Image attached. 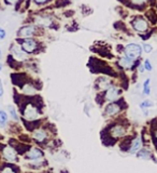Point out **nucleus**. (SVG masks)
Segmentation results:
<instances>
[{
    "mask_svg": "<svg viewBox=\"0 0 157 173\" xmlns=\"http://www.w3.org/2000/svg\"><path fill=\"white\" fill-rule=\"evenodd\" d=\"M122 52H123V55H125V57H129L131 60L137 61L141 57L143 50H142L141 44L136 43V42H130L122 48Z\"/></svg>",
    "mask_w": 157,
    "mask_h": 173,
    "instance_id": "5",
    "label": "nucleus"
},
{
    "mask_svg": "<svg viewBox=\"0 0 157 173\" xmlns=\"http://www.w3.org/2000/svg\"><path fill=\"white\" fill-rule=\"evenodd\" d=\"M112 85H113V82L110 78H108L107 76H100L95 80V90L99 91V92H104Z\"/></svg>",
    "mask_w": 157,
    "mask_h": 173,
    "instance_id": "10",
    "label": "nucleus"
},
{
    "mask_svg": "<svg viewBox=\"0 0 157 173\" xmlns=\"http://www.w3.org/2000/svg\"><path fill=\"white\" fill-rule=\"evenodd\" d=\"M30 1L32 2L34 6L38 7V8H41V7H44V6H46V4H48L52 0H30Z\"/></svg>",
    "mask_w": 157,
    "mask_h": 173,
    "instance_id": "25",
    "label": "nucleus"
},
{
    "mask_svg": "<svg viewBox=\"0 0 157 173\" xmlns=\"http://www.w3.org/2000/svg\"><path fill=\"white\" fill-rule=\"evenodd\" d=\"M152 135H153V140H154V143H155V146H157V129L153 130Z\"/></svg>",
    "mask_w": 157,
    "mask_h": 173,
    "instance_id": "32",
    "label": "nucleus"
},
{
    "mask_svg": "<svg viewBox=\"0 0 157 173\" xmlns=\"http://www.w3.org/2000/svg\"><path fill=\"white\" fill-rule=\"evenodd\" d=\"M44 35V29L40 28L34 23H28L21 26L16 32V38L25 39V38H40Z\"/></svg>",
    "mask_w": 157,
    "mask_h": 173,
    "instance_id": "2",
    "label": "nucleus"
},
{
    "mask_svg": "<svg viewBox=\"0 0 157 173\" xmlns=\"http://www.w3.org/2000/svg\"><path fill=\"white\" fill-rule=\"evenodd\" d=\"M143 147V142H142L141 136H137L131 141L130 145L128 146V153L129 154H137L140 149Z\"/></svg>",
    "mask_w": 157,
    "mask_h": 173,
    "instance_id": "15",
    "label": "nucleus"
},
{
    "mask_svg": "<svg viewBox=\"0 0 157 173\" xmlns=\"http://www.w3.org/2000/svg\"><path fill=\"white\" fill-rule=\"evenodd\" d=\"M7 38V32L4 28L0 27V40H4Z\"/></svg>",
    "mask_w": 157,
    "mask_h": 173,
    "instance_id": "30",
    "label": "nucleus"
},
{
    "mask_svg": "<svg viewBox=\"0 0 157 173\" xmlns=\"http://www.w3.org/2000/svg\"><path fill=\"white\" fill-rule=\"evenodd\" d=\"M43 156H44V153L40 148H38V147H31V148L25 154V159L35 161V160L42 159Z\"/></svg>",
    "mask_w": 157,
    "mask_h": 173,
    "instance_id": "14",
    "label": "nucleus"
},
{
    "mask_svg": "<svg viewBox=\"0 0 157 173\" xmlns=\"http://www.w3.org/2000/svg\"><path fill=\"white\" fill-rule=\"evenodd\" d=\"M118 64L121 68L125 69V71H131V69H133L136 66L138 67L140 62L138 60L135 61V60H131V58L125 57V55H122V57L118 58Z\"/></svg>",
    "mask_w": 157,
    "mask_h": 173,
    "instance_id": "9",
    "label": "nucleus"
},
{
    "mask_svg": "<svg viewBox=\"0 0 157 173\" xmlns=\"http://www.w3.org/2000/svg\"><path fill=\"white\" fill-rule=\"evenodd\" d=\"M10 53L11 57H12L14 60H16L17 62H24V61H27L29 58V55L21 48V46L17 42H13L10 46Z\"/></svg>",
    "mask_w": 157,
    "mask_h": 173,
    "instance_id": "6",
    "label": "nucleus"
},
{
    "mask_svg": "<svg viewBox=\"0 0 157 173\" xmlns=\"http://www.w3.org/2000/svg\"><path fill=\"white\" fill-rule=\"evenodd\" d=\"M130 6L136 9H143L150 3V0H128Z\"/></svg>",
    "mask_w": 157,
    "mask_h": 173,
    "instance_id": "18",
    "label": "nucleus"
},
{
    "mask_svg": "<svg viewBox=\"0 0 157 173\" xmlns=\"http://www.w3.org/2000/svg\"><path fill=\"white\" fill-rule=\"evenodd\" d=\"M31 23L36 24L42 29H57V26H56L57 22L55 17L50 13H35L31 16Z\"/></svg>",
    "mask_w": 157,
    "mask_h": 173,
    "instance_id": "1",
    "label": "nucleus"
},
{
    "mask_svg": "<svg viewBox=\"0 0 157 173\" xmlns=\"http://www.w3.org/2000/svg\"><path fill=\"white\" fill-rule=\"evenodd\" d=\"M0 173H16L15 170H14L13 166H4L1 169Z\"/></svg>",
    "mask_w": 157,
    "mask_h": 173,
    "instance_id": "28",
    "label": "nucleus"
},
{
    "mask_svg": "<svg viewBox=\"0 0 157 173\" xmlns=\"http://www.w3.org/2000/svg\"><path fill=\"white\" fill-rule=\"evenodd\" d=\"M144 16L150 22V24H152V25L157 24V10H155V9L151 8V9H149V10H146Z\"/></svg>",
    "mask_w": 157,
    "mask_h": 173,
    "instance_id": "17",
    "label": "nucleus"
},
{
    "mask_svg": "<svg viewBox=\"0 0 157 173\" xmlns=\"http://www.w3.org/2000/svg\"><path fill=\"white\" fill-rule=\"evenodd\" d=\"M130 26L133 32L139 34L140 36L150 32V29H151V24L144 15L132 16L130 20Z\"/></svg>",
    "mask_w": 157,
    "mask_h": 173,
    "instance_id": "4",
    "label": "nucleus"
},
{
    "mask_svg": "<svg viewBox=\"0 0 157 173\" xmlns=\"http://www.w3.org/2000/svg\"><path fill=\"white\" fill-rule=\"evenodd\" d=\"M122 111V104L121 102H110L104 108V115L105 116H115Z\"/></svg>",
    "mask_w": 157,
    "mask_h": 173,
    "instance_id": "11",
    "label": "nucleus"
},
{
    "mask_svg": "<svg viewBox=\"0 0 157 173\" xmlns=\"http://www.w3.org/2000/svg\"><path fill=\"white\" fill-rule=\"evenodd\" d=\"M22 90L24 91V93L27 95H34V94H36V92H37V88L30 82L25 83Z\"/></svg>",
    "mask_w": 157,
    "mask_h": 173,
    "instance_id": "20",
    "label": "nucleus"
},
{
    "mask_svg": "<svg viewBox=\"0 0 157 173\" xmlns=\"http://www.w3.org/2000/svg\"><path fill=\"white\" fill-rule=\"evenodd\" d=\"M1 57H2V51H1V49H0V60H1Z\"/></svg>",
    "mask_w": 157,
    "mask_h": 173,
    "instance_id": "36",
    "label": "nucleus"
},
{
    "mask_svg": "<svg viewBox=\"0 0 157 173\" xmlns=\"http://www.w3.org/2000/svg\"><path fill=\"white\" fill-rule=\"evenodd\" d=\"M4 93V89H3V83H2V80L0 79V97L3 95Z\"/></svg>",
    "mask_w": 157,
    "mask_h": 173,
    "instance_id": "33",
    "label": "nucleus"
},
{
    "mask_svg": "<svg viewBox=\"0 0 157 173\" xmlns=\"http://www.w3.org/2000/svg\"><path fill=\"white\" fill-rule=\"evenodd\" d=\"M16 42L21 46V48L27 53L28 55H36L42 51V42L39 38H25L17 39Z\"/></svg>",
    "mask_w": 157,
    "mask_h": 173,
    "instance_id": "3",
    "label": "nucleus"
},
{
    "mask_svg": "<svg viewBox=\"0 0 157 173\" xmlns=\"http://www.w3.org/2000/svg\"><path fill=\"white\" fill-rule=\"evenodd\" d=\"M32 137H34V140L37 143L41 144V143H44V142L48 140V134L44 129H37L34 131V133H32Z\"/></svg>",
    "mask_w": 157,
    "mask_h": 173,
    "instance_id": "16",
    "label": "nucleus"
},
{
    "mask_svg": "<svg viewBox=\"0 0 157 173\" xmlns=\"http://www.w3.org/2000/svg\"><path fill=\"white\" fill-rule=\"evenodd\" d=\"M23 115L26 117L28 120H35L40 116V113L36 106H34L32 104H28L23 109Z\"/></svg>",
    "mask_w": 157,
    "mask_h": 173,
    "instance_id": "12",
    "label": "nucleus"
},
{
    "mask_svg": "<svg viewBox=\"0 0 157 173\" xmlns=\"http://www.w3.org/2000/svg\"><path fill=\"white\" fill-rule=\"evenodd\" d=\"M18 1H20V0H3L6 6H16Z\"/></svg>",
    "mask_w": 157,
    "mask_h": 173,
    "instance_id": "29",
    "label": "nucleus"
},
{
    "mask_svg": "<svg viewBox=\"0 0 157 173\" xmlns=\"http://www.w3.org/2000/svg\"><path fill=\"white\" fill-rule=\"evenodd\" d=\"M8 123V114L4 111H0V127L4 128Z\"/></svg>",
    "mask_w": 157,
    "mask_h": 173,
    "instance_id": "22",
    "label": "nucleus"
},
{
    "mask_svg": "<svg viewBox=\"0 0 157 173\" xmlns=\"http://www.w3.org/2000/svg\"><path fill=\"white\" fill-rule=\"evenodd\" d=\"M2 156L9 162H16L17 161V154L15 149L11 146H3L2 148Z\"/></svg>",
    "mask_w": 157,
    "mask_h": 173,
    "instance_id": "13",
    "label": "nucleus"
},
{
    "mask_svg": "<svg viewBox=\"0 0 157 173\" xmlns=\"http://www.w3.org/2000/svg\"><path fill=\"white\" fill-rule=\"evenodd\" d=\"M137 157L140 159H144V160H151L153 158V155L147 148H141L137 153Z\"/></svg>",
    "mask_w": 157,
    "mask_h": 173,
    "instance_id": "19",
    "label": "nucleus"
},
{
    "mask_svg": "<svg viewBox=\"0 0 157 173\" xmlns=\"http://www.w3.org/2000/svg\"><path fill=\"white\" fill-rule=\"evenodd\" d=\"M127 133V129L124 125H121V123H116V125H113L109 130V134L111 136V139L118 140L121 139V137H124Z\"/></svg>",
    "mask_w": 157,
    "mask_h": 173,
    "instance_id": "8",
    "label": "nucleus"
},
{
    "mask_svg": "<svg viewBox=\"0 0 157 173\" xmlns=\"http://www.w3.org/2000/svg\"><path fill=\"white\" fill-rule=\"evenodd\" d=\"M142 93L144 95H150L151 94V79L147 78L145 79L143 82V89H142Z\"/></svg>",
    "mask_w": 157,
    "mask_h": 173,
    "instance_id": "21",
    "label": "nucleus"
},
{
    "mask_svg": "<svg viewBox=\"0 0 157 173\" xmlns=\"http://www.w3.org/2000/svg\"><path fill=\"white\" fill-rule=\"evenodd\" d=\"M142 46V50H143L144 53H151L152 51H153V46H152L151 43H147V42H143L141 44Z\"/></svg>",
    "mask_w": 157,
    "mask_h": 173,
    "instance_id": "26",
    "label": "nucleus"
},
{
    "mask_svg": "<svg viewBox=\"0 0 157 173\" xmlns=\"http://www.w3.org/2000/svg\"><path fill=\"white\" fill-rule=\"evenodd\" d=\"M8 111H9V114H10L11 118H12L13 120L17 121L18 120V115H17V111H16L15 107H14L13 105H9V106H8Z\"/></svg>",
    "mask_w": 157,
    "mask_h": 173,
    "instance_id": "24",
    "label": "nucleus"
},
{
    "mask_svg": "<svg viewBox=\"0 0 157 173\" xmlns=\"http://www.w3.org/2000/svg\"><path fill=\"white\" fill-rule=\"evenodd\" d=\"M2 67H3V65H2V63H0V72L2 71Z\"/></svg>",
    "mask_w": 157,
    "mask_h": 173,
    "instance_id": "35",
    "label": "nucleus"
},
{
    "mask_svg": "<svg viewBox=\"0 0 157 173\" xmlns=\"http://www.w3.org/2000/svg\"><path fill=\"white\" fill-rule=\"evenodd\" d=\"M142 64H143V66H144V68H145V71L146 72L153 71V66H152V63H151V61H150L149 58H145Z\"/></svg>",
    "mask_w": 157,
    "mask_h": 173,
    "instance_id": "27",
    "label": "nucleus"
},
{
    "mask_svg": "<svg viewBox=\"0 0 157 173\" xmlns=\"http://www.w3.org/2000/svg\"><path fill=\"white\" fill-rule=\"evenodd\" d=\"M122 89L118 86L112 85L110 88H108L107 90L104 91V100L107 102H115L118 101L119 96L122 94Z\"/></svg>",
    "mask_w": 157,
    "mask_h": 173,
    "instance_id": "7",
    "label": "nucleus"
},
{
    "mask_svg": "<svg viewBox=\"0 0 157 173\" xmlns=\"http://www.w3.org/2000/svg\"><path fill=\"white\" fill-rule=\"evenodd\" d=\"M27 2H30V0H20V1L17 2V4H16V6H17V7H20L22 3H25V4H26ZM17 7H16V8H17Z\"/></svg>",
    "mask_w": 157,
    "mask_h": 173,
    "instance_id": "34",
    "label": "nucleus"
},
{
    "mask_svg": "<svg viewBox=\"0 0 157 173\" xmlns=\"http://www.w3.org/2000/svg\"><path fill=\"white\" fill-rule=\"evenodd\" d=\"M138 72H139L140 74H143L144 72H146V71H145V68H144V66H143V64H142V63H140V64L138 65Z\"/></svg>",
    "mask_w": 157,
    "mask_h": 173,
    "instance_id": "31",
    "label": "nucleus"
},
{
    "mask_svg": "<svg viewBox=\"0 0 157 173\" xmlns=\"http://www.w3.org/2000/svg\"><path fill=\"white\" fill-rule=\"evenodd\" d=\"M154 106V103L153 101H151V100H149V99H146V100H144L143 102H141L140 103V105H139V107L141 109H147V108H151V107H153Z\"/></svg>",
    "mask_w": 157,
    "mask_h": 173,
    "instance_id": "23",
    "label": "nucleus"
}]
</instances>
